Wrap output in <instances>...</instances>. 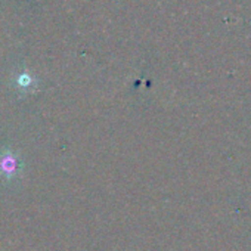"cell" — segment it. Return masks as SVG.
Here are the masks:
<instances>
[{
  "instance_id": "1",
  "label": "cell",
  "mask_w": 251,
  "mask_h": 251,
  "mask_svg": "<svg viewBox=\"0 0 251 251\" xmlns=\"http://www.w3.org/2000/svg\"><path fill=\"white\" fill-rule=\"evenodd\" d=\"M21 169H23L21 160L15 152L6 150L0 154V176L2 177L12 180L20 175Z\"/></svg>"
},
{
  "instance_id": "2",
  "label": "cell",
  "mask_w": 251,
  "mask_h": 251,
  "mask_svg": "<svg viewBox=\"0 0 251 251\" xmlns=\"http://www.w3.org/2000/svg\"><path fill=\"white\" fill-rule=\"evenodd\" d=\"M33 86H34V78H33L31 74H28V73L24 71L20 75H17V78H15V87L20 89L21 92H28Z\"/></svg>"
}]
</instances>
